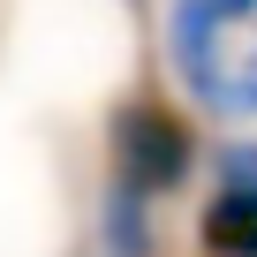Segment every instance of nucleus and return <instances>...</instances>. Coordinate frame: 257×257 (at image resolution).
<instances>
[{"instance_id": "nucleus-1", "label": "nucleus", "mask_w": 257, "mask_h": 257, "mask_svg": "<svg viewBox=\"0 0 257 257\" xmlns=\"http://www.w3.org/2000/svg\"><path fill=\"white\" fill-rule=\"evenodd\" d=\"M197 121L159 98V91H137V98H121L113 121H106V189H128V197H174L189 174H197Z\"/></svg>"}, {"instance_id": "nucleus-2", "label": "nucleus", "mask_w": 257, "mask_h": 257, "mask_svg": "<svg viewBox=\"0 0 257 257\" xmlns=\"http://www.w3.org/2000/svg\"><path fill=\"white\" fill-rule=\"evenodd\" d=\"M257 16V0H167V61L189 83V98L219 106L227 83V38Z\"/></svg>"}, {"instance_id": "nucleus-3", "label": "nucleus", "mask_w": 257, "mask_h": 257, "mask_svg": "<svg viewBox=\"0 0 257 257\" xmlns=\"http://www.w3.org/2000/svg\"><path fill=\"white\" fill-rule=\"evenodd\" d=\"M197 249L204 257H257V137L219 152L212 197L197 212Z\"/></svg>"}, {"instance_id": "nucleus-4", "label": "nucleus", "mask_w": 257, "mask_h": 257, "mask_svg": "<svg viewBox=\"0 0 257 257\" xmlns=\"http://www.w3.org/2000/svg\"><path fill=\"white\" fill-rule=\"evenodd\" d=\"M219 113H257V46L242 61H227V83H219Z\"/></svg>"}]
</instances>
